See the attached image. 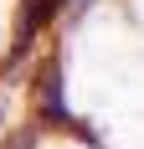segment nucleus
<instances>
[{"instance_id":"obj_1","label":"nucleus","mask_w":144,"mask_h":149,"mask_svg":"<svg viewBox=\"0 0 144 149\" xmlns=\"http://www.w3.org/2000/svg\"><path fill=\"white\" fill-rule=\"evenodd\" d=\"M41 98H46V108H52L57 118H62V113H67V108H62V77H57V72H52V77H46V82H41Z\"/></svg>"}]
</instances>
